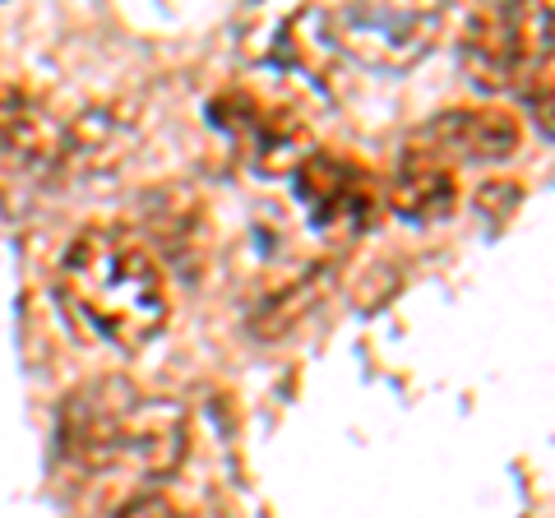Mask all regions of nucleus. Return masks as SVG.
Listing matches in <instances>:
<instances>
[{
  "instance_id": "nucleus-12",
  "label": "nucleus",
  "mask_w": 555,
  "mask_h": 518,
  "mask_svg": "<svg viewBox=\"0 0 555 518\" xmlns=\"http://www.w3.org/2000/svg\"><path fill=\"white\" fill-rule=\"evenodd\" d=\"M112 518H185L181 505L163 491H144V495H130Z\"/></svg>"
},
{
  "instance_id": "nucleus-1",
  "label": "nucleus",
  "mask_w": 555,
  "mask_h": 518,
  "mask_svg": "<svg viewBox=\"0 0 555 518\" xmlns=\"http://www.w3.org/2000/svg\"><path fill=\"white\" fill-rule=\"evenodd\" d=\"M61 297L102 342L139 352L167 329V273L126 228H83L61 255Z\"/></svg>"
},
{
  "instance_id": "nucleus-4",
  "label": "nucleus",
  "mask_w": 555,
  "mask_h": 518,
  "mask_svg": "<svg viewBox=\"0 0 555 518\" xmlns=\"http://www.w3.org/2000/svg\"><path fill=\"white\" fill-rule=\"evenodd\" d=\"M532 5H481L463 20L459 61L481 93H514L528 51Z\"/></svg>"
},
{
  "instance_id": "nucleus-6",
  "label": "nucleus",
  "mask_w": 555,
  "mask_h": 518,
  "mask_svg": "<svg viewBox=\"0 0 555 518\" xmlns=\"http://www.w3.org/2000/svg\"><path fill=\"white\" fill-rule=\"evenodd\" d=\"M134 399V389L126 379H98L83 385L79 393H69L61 407V449L69 463L89 472H112L116 468V440L120 422Z\"/></svg>"
},
{
  "instance_id": "nucleus-5",
  "label": "nucleus",
  "mask_w": 555,
  "mask_h": 518,
  "mask_svg": "<svg viewBox=\"0 0 555 518\" xmlns=\"http://www.w3.org/2000/svg\"><path fill=\"white\" fill-rule=\"evenodd\" d=\"M0 153L38 177L69 171V120H61L42 93L5 83L0 89Z\"/></svg>"
},
{
  "instance_id": "nucleus-2",
  "label": "nucleus",
  "mask_w": 555,
  "mask_h": 518,
  "mask_svg": "<svg viewBox=\"0 0 555 518\" xmlns=\"http://www.w3.org/2000/svg\"><path fill=\"white\" fill-rule=\"evenodd\" d=\"M444 14L436 5H334L320 14V28L338 56L366 70L403 75L440 38Z\"/></svg>"
},
{
  "instance_id": "nucleus-8",
  "label": "nucleus",
  "mask_w": 555,
  "mask_h": 518,
  "mask_svg": "<svg viewBox=\"0 0 555 518\" xmlns=\"http://www.w3.org/2000/svg\"><path fill=\"white\" fill-rule=\"evenodd\" d=\"M214 112H218L222 130H232L236 140L250 144L255 167H264V171H297L310 153H315L301 120H292L287 112H273L255 98L228 93V98L214 102Z\"/></svg>"
},
{
  "instance_id": "nucleus-9",
  "label": "nucleus",
  "mask_w": 555,
  "mask_h": 518,
  "mask_svg": "<svg viewBox=\"0 0 555 518\" xmlns=\"http://www.w3.org/2000/svg\"><path fill=\"white\" fill-rule=\"evenodd\" d=\"M416 140L430 144L449 163H505L518 153V120L505 107H454L440 112Z\"/></svg>"
},
{
  "instance_id": "nucleus-7",
  "label": "nucleus",
  "mask_w": 555,
  "mask_h": 518,
  "mask_svg": "<svg viewBox=\"0 0 555 518\" xmlns=\"http://www.w3.org/2000/svg\"><path fill=\"white\" fill-rule=\"evenodd\" d=\"M185 449H190L185 407L171 399H149V393L134 389L116 440V468L134 477H171L185 463Z\"/></svg>"
},
{
  "instance_id": "nucleus-11",
  "label": "nucleus",
  "mask_w": 555,
  "mask_h": 518,
  "mask_svg": "<svg viewBox=\"0 0 555 518\" xmlns=\"http://www.w3.org/2000/svg\"><path fill=\"white\" fill-rule=\"evenodd\" d=\"M514 93L524 98L537 130L555 140V5H532L528 14V51Z\"/></svg>"
},
{
  "instance_id": "nucleus-3",
  "label": "nucleus",
  "mask_w": 555,
  "mask_h": 518,
  "mask_svg": "<svg viewBox=\"0 0 555 518\" xmlns=\"http://www.w3.org/2000/svg\"><path fill=\"white\" fill-rule=\"evenodd\" d=\"M292 185H297V204L320 232L357 236L385 209V190H379L375 171L361 167L357 158L328 153V148L310 153V158L292 171Z\"/></svg>"
},
{
  "instance_id": "nucleus-10",
  "label": "nucleus",
  "mask_w": 555,
  "mask_h": 518,
  "mask_svg": "<svg viewBox=\"0 0 555 518\" xmlns=\"http://www.w3.org/2000/svg\"><path fill=\"white\" fill-rule=\"evenodd\" d=\"M459 204V167L440 158L430 144L412 140L398 158L393 185H389V209L403 222H440Z\"/></svg>"
}]
</instances>
